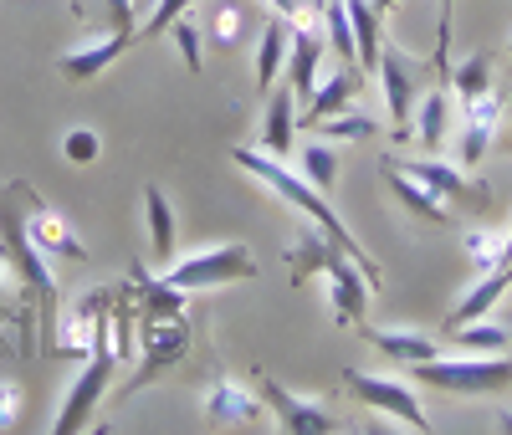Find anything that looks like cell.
<instances>
[{
  "mask_svg": "<svg viewBox=\"0 0 512 435\" xmlns=\"http://www.w3.org/2000/svg\"><path fill=\"white\" fill-rule=\"evenodd\" d=\"M282 256H287V282H292V287H303L308 277H328V308H333L338 323H349L354 333L369 323L374 282H369V272L359 267L354 256H344V251L333 246L328 231H318V226L308 221L303 231L282 246Z\"/></svg>",
  "mask_w": 512,
  "mask_h": 435,
  "instance_id": "6da1fadb",
  "label": "cell"
},
{
  "mask_svg": "<svg viewBox=\"0 0 512 435\" xmlns=\"http://www.w3.org/2000/svg\"><path fill=\"white\" fill-rule=\"evenodd\" d=\"M231 164H241V169L251 174V180H262V185H267V190H277L287 205L303 210L318 231H328V236H333V246L344 251V256H354L359 267L369 272L374 292H379V267H374V256H369V251L354 241V231H349L344 221H338V210L323 200V190H313V185L303 180V174H292V169H287L277 154H267V149H246V144H236V149H231Z\"/></svg>",
  "mask_w": 512,
  "mask_h": 435,
  "instance_id": "7a4b0ae2",
  "label": "cell"
},
{
  "mask_svg": "<svg viewBox=\"0 0 512 435\" xmlns=\"http://www.w3.org/2000/svg\"><path fill=\"white\" fill-rule=\"evenodd\" d=\"M41 205V195L26 185V180H6L0 185V261L16 287H26L36 302H57V277H52V261L41 256L26 236V215Z\"/></svg>",
  "mask_w": 512,
  "mask_h": 435,
  "instance_id": "3957f363",
  "label": "cell"
},
{
  "mask_svg": "<svg viewBox=\"0 0 512 435\" xmlns=\"http://www.w3.org/2000/svg\"><path fill=\"white\" fill-rule=\"evenodd\" d=\"M159 277L185 287V292L231 287V282H251L256 277V256L246 246H236V241H216V246H200L195 256H175Z\"/></svg>",
  "mask_w": 512,
  "mask_h": 435,
  "instance_id": "277c9868",
  "label": "cell"
},
{
  "mask_svg": "<svg viewBox=\"0 0 512 435\" xmlns=\"http://www.w3.org/2000/svg\"><path fill=\"white\" fill-rule=\"evenodd\" d=\"M410 374L420 384L451 389V395H492V389L512 384V359L507 354H466V359H420L410 364Z\"/></svg>",
  "mask_w": 512,
  "mask_h": 435,
  "instance_id": "5b68a950",
  "label": "cell"
},
{
  "mask_svg": "<svg viewBox=\"0 0 512 435\" xmlns=\"http://www.w3.org/2000/svg\"><path fill=\"white\" fill-rule=\"evenodd\" d=\"M113 364H118V354H113L108 323H103V333H98V343H93V354L82 359V374L72 379L67 400H62V410H57V420H52V435H77L82 425H88V415L98 410V400L108 395V384H113Z\"/></svg>",
  "mask_w": 512,
  "mask_h": 435,
  "instance_id": "8992f818",
  "label": "cell"
},
{
  "mask_svg": "<svg viewBox=\"0 0 512 435\" xmlns=\"http://www.w3.org/2000/svg\"><path fill=\"white\" fill-rule=\"evenodd\" d=\"M139 338H144V354H139L134 379H123V400L139 395V389H149V384H159L169 369H180L185 354H190V323H185V313L180 318H149V323H139Z\"/></svg>",
  "mask_w": 512,
  "mask_h": 435,
  "instance_id": "52a82bcc",
  "label": "cell"
},
{
  "mask_svg": "<svg viewBox=\"0 0 512 435\" xmlns=\"http://www.w3.org/2000/svg\"><path fill=\"white\" fill-rule=\"evenodd\" d=\"M395 169H405L410 180H420L431 195H441L451 210H487L492 205V185H482L472 169H461V164H446L436 154H425V159H390Z\"/></svg>",
  "mask_w": 512,
  "mask_h": 435,
  "instance_id": "ba28073f",
  "label": "cell"
},
{
  "mask_svg": "<svg viewBox=\"0 0 512 435\" xmlns=\"http://www.w3.org/2000/svg\"><path fill=\"white\" fill-rule=\"evenodd\" d=\"M344 384H349V395H354V400H364V405H369V410H379V415H390L395 425H410V430H431V415H425L420 395H415V389H410L405 379L349 369V374H344Z\"/></svg>",
  "mask_w": 512,
  "mask_h": 435,
  "instance_id": "9c48e42d",
  "label": "cell"
},
{
  "mask_svg": "<svg viewBox=\"0 0 512 435\" xmlns=\"http://www.w3.org/2000/svg\"><path fill=\"white\" fill-rule=\"evenodd\" d=\"M108 308H113V287H93V292H82L72 308H67V318L57 323V354H67V359H88L93 354V343H98V333H103V323H108Z\"/></svg>",
  "mask_w": 512,
  "mask_h": 435,
  "instance_id": "30bf717a",
  "label": "cell"
},
{
  "mask_svg": "<svg viewBox=\"0 0 512 435\" xmlns=\"http://www.w3.org/2000/svg\"><path fill=\"white\" fill-rule=\"evenodd\" d=\"M251 379H256V395L267 400V410L277 415V425H282L287 435H328V430L338 425L318 400H303V395H292V389H282L267 369H251Z\"/></svg>",
  "mask_w": 512,
  "mask_h": 435,
  "instance_id": "8fae6325",
  "label": "cell"
},
{
  "mask_svg": "<svg viewBox=\"0 0 512 435\" xmlns=\"http://www.w3.org/2000/svg\"><path fill=\"white\" fill-rule=\"evenodd\" d=\"M200 415H205V425H236V430H251V425H262L267 400H262V395H251L241 379L221 374V379H210V384H205Z\"/></svg>",
  "mask_w": 512,
  "mask_h": 435,
  "instance_id": "7c38bea8",
  "label": "cell"
},
{
  "mask_svg": "<svg viewBox=\"0 0 512 435\" xmlns=\"http://www.w3.org/2000/svg\"><path fill=\"white\" fill-rule=\"evenodd\" d=\"M128 47H134V36H128V31H113V36H103V41H82V47H72V52L57 57V72H62L67 82H98Z\"/></svg>",
  "mask_w": 512,
  "mask_h": 435,
  "instance_id": "4fadbf2b",
  "label": "cell"
},
{
  "mask_svg": "<svg viewBox=\"0 0 512 435\" xmlns=\"http://www.w3.org/2000/svg\"><path fill=\"white\" fill-rule=\"evenodd\" d=\"M26 236H31V246L47 256V261H82L88 256V246H82V236L62 221V215L41 200L31 215H26Z\"/></svg>",
  "mask_w": 512,
  "mask_h": 435,
  "instance_id": "5bb4252c",
  "label": "cell"
},
{
  "mask_svg": "<svg viewBox=\"0 0 512 435\" xmlns=\"http://www.w3.org/2000/svg\"><path fill=\"white\" fill-rule=\"evenodd\" d=\"M359 67H338V72H328V77H318V87H313V98L303 103V113H297V128H318L323 118H333V113H344L349 103H354V93H359Z\"/></svg>",
  "mask_w": 512,
  "mask_h": 435,
  "instance_id": "9a60e30c",
  "label": "cell"
},
{
  "mask_svg": "<svg viewBox=\"0 0 512 435\" xmlns=\"http://www.w3.org/2000/svg\"><path fill=\"white\" fill-rule=\"evenodd\" d=\"M379 82H384V108L395 128H410V93H415V62L400 47H379Z\"/></svg>",
  "mask_w": 512,
  "mask_h": 435,
  "instance_id": "2e32d148",
  "label": "cell"
},
{
  "mask_svg": "<svg viewBox=\"0 0 512 435\" xmlns=\"http://www.w3.org/2000/svg\"><path fill=\"white\" fill-rule=\"evenodd\" d=\"M144 231H149V261L164 272L169 261H175V205H169V195L159 185H144Z\"/></svg>",
  "mask_w": 512,
  "mask_h": 435,
  "instance_id": "e0dca14e",
  "label": "cell"
},
{
  "mask_svg": "<svg viewBox=\"0 0 512 435\" xmlns=\"http://www.w3.org/2000/svg\"><path fill=\"white\" fill-rule=\"evenodd\" d=\"M128 287H134V302H139V323H149V318H180L185 313V297H190L185 287L164 282V277H154L144 267L128 272Z\"/></svg>",
  "mask_w": 512,
  "mask_h": 435,
  "instance_id": "ac0fdd59",
  "label": "cell"
},
{
  "mask_svg": "<svg viewBox=\"0 0 512 435\" xmlns=\"http://www.w3.org/2000/svg\"><path fill=\"white\" fill-rule=\"evenodd\" d=\"M359 333L379 348L384 359H395V364H420V359L441 354V343L431 333H420V328H374V323H364Z\"/></svg>",
  "mask_w": 512,
  "mask_h": 435,
  "instance_id": "d6986e66",
  "label": "cell"
},
{
  "mask_svg": "<svg viewBox=\"0 0 512 435\" xmlns=\"http://www.w3.org/2000/svg\"><path fill=\"white\" fill-rule=\"evenodd\" d=\"M384 185H390V195H395L410 215H420V221H431V226H451V205H446L441 195H431L420 180H410L405 169H395L390 159H384Z\"/></svg>",
  "mask_w": 512,
  "mask_h": 435,
  "instance_id": "ffe728a7",
  "label": "cell"
},
{
  "mask_svg": "<svg viewBox=\"0 0 512 435\" xmlns=\"http://www.w3.org/2000/svg\"><path fill=\"white\" fill-rule=\"evenodd\" d=\"M262 149L287 159L297 149V98L292 87H272L267 93V123H262Z\"/></svg>",
  "mask_w": 512,
  "mask_h": 435,
  "instance_id": "44dd1931",
  "label": "cell"
},
{
  "mask_svg": "<svg viewBox=\"0 0 512 435\" xmlns=\"http://www.w3.org/2000/svg\"><path fill=\"white\" fill-rule=\"evenodd\" d=\"M507 287H512V277H507L502 267H497V272H482V277H477V287L466 292V297L456 302V308L446 313V328H466V323H477V318H487V313L497 308V297H502Z\"/></svg>",
  "mask_w": 512,
  "mask_h": 435,
  "instance_id": "7402d4cb",
  "label": "cell"
},
{
  "mask_svg": "<svg viewBox=\"0 0 512 435\" xmlns=\"http://www.w3.org/2000/svg\"><path fill=\"white\" fill-rule=\"evenodd\" d=\"M410 123H415V144H420L425 154H436V149L451 139V98L441 93V87H436V93H425Z\"/></svg>",
  "mask_w": 512,
  "mask_h": 435,
  "instance_id": "603a6c76",
  "label": "cell"
},
{
  "mask_svg": "<svg viewBox=\"0 0 512 435\" xmlns=\"http://www.w3.org/2000/svg\"><path fill=\"white\" fill-rule=\"evenodd\" d=\"M287 62V16H272L262 26V41H256V93H272Z\"/></svg>",
  "mask_w": 512,
  "mask_h": 435,
  "instance_id": "cb8c5ba5",
  "label": "cell"
},
{
  "mask_svg": "<svg viewBox=\"0 0 512 435\" xmlns=\"http://www.w3.org/2000/svg\"><path fill=\"white\" fill-rule=\"evenodd\" d=\"M349 21H354V62L359 72H374L379 67V11L369 6V0H349Z\"/></svg>",
  "mask_w": 512,
  "mask_h": 435,
  "instance_id": "d4e9b609",
  "label": "cell"
},
{
  "mask_svg": "<svg viewBox=\"0 0 512 435\" xmlns=\"http://www.w3.org/2000/svg\"><path fill=\"white\" fill-rule=\"evenodd\" d=\"M446 82H451V93L466 103V98H477V93H487V87H497V77H492V52H472L466 62H456L451 72H446Z\"/></svg>",
  "mask_w": 512,
  "mask_h": 435,
  "instance_id": "484cf974",
  "label": "cell"
},
{
  "mask_svg": "<svg viewBox=\"0 0 512 435\" xmlns=\"http://www.w3.org/2000/svg\"><path fill=\"white\" fill-rule=\"evenodd\" d=\"M323 36H328V52H338L349 67L354 62V21H349V0H323Z\"/></svg>",
  "mask_w": 512,
  "mask_h": 435,
  "instance_id": "4316f807",
  "label": "cell"
},
{
  "mask_svg": "<svg viewBox=\"0 0 512 435\" xmlns=\"http://www.w3.org/2000/svg\"><path fill=\"white\" fill-rule=\"evenodd\" d=\"M461 241H466V261H472L477 272H497L502 261H507V236H502V231L472 226V231H466Z\"/></svg>",
  "mask_w": 512,
  "mask_h": 435,
  "instance_id": "83f0119b",
  "label": "cell"
},
{
  "mask_svg": "<svg viewBox=\"0 0 512 435\" xmlns=\"http://www.w3.org/2000/svg\"><path fill=\"white\" fill-rule=\"evenodd\" d=\"M297 164H303V180L313 185V190H333L338 185V154L328 149V144H303L297 149Z\"/></svg>",
  "mask_w": 512,
  "mask_h": 435,
  "instance_id": "f1b7e54d",
  "label": "cell"
},
{
  "mask_svg": "<svg viewBox=\"0 0 512 435\" xmlns=\"http://www.w3.org/2000/svg\"><path fill=\"white\" fill-rule=\"evenodd\" d=\"M456 338H461L466 354H507V343H512V333L502 323H492V318H477V323L456 328Z\"/></svg>",
  "mask_w": 512,
  "mask_h": 435,
  "instance_id": "f546056e",
  "label": "cell"
},
{
  "mask_svg": "<svg viewBox=\"0 0 512 435\" xmlns=\"http://www.w3.org/2000/svg\"><path fill=\"white\" fill-rule=\"evenodd\" d=\"M318 134H323V139H344V144H369V139L379 134V123H374L369 113H349V108H344V113L323 118Z\"/></svg>",
  "mask_w": 512,
  "mask_h": 435,
  "instance_id": "4dcf8cb0",
  "label": "cell"
},
{
  "mask_svg": "<svg viewBox=\"0 0 512 435\" xmlns=\"http://www.w3.org/2000/svg\"><path fill=\"white\" fill-rule=\"evenodd\" d=\"M98 154H103L98 128L77 123V128H67V134H62V159H67V164H98Z\"/></svg>",
  "mask_w": 512,
  "mask_h": 435,
  "instance_id": "1f68e13d",
  "label": "cell"
},
{
  "mask_svg": "<svg viewBox=\"0 0 512 435\" xmlns=\"http://www.w3.org/2000/svg\"><path fill=\"white\" fill-rule=\"evenodd\" d=\"M487 149H492V128L461 123V134H456V164H461V169H477V164L487 159Z\"/></svg>",
  "mask_w": 512,
  "mask_h": 435,
  "instance_id": "d6a6232c",
  "label": "cell"
},
{
  "mask_svg": "<svg viewBox=\"0 0 512 435\" xmlns=\"http://www.w3.org/2000/svg\"><path fill=\"white\" fill-rule=\"evenodd\" d=\"M502 108H507V98L497 93V87H487V93H477V98L461 103V123H482V128H492V134H497Z\"/></svg>",
  "mask_w": 512,
  "mask_h": 435,
  "instance_id": "836d02e7",
  "label": "cell"
},
{
  "mask_svg": "<svg viewBox=\"0 0 512 435\" xmlns=\"http://www.w3.org/2000/svg\"><path fill=\"white\" fill-rule=\"evenodd\" d=\"M169 36H175V47H180V57H185V67L190 72H205V47H200V26L190 21V11L169 26Z\"/></svg>",
  "mask_w": 512,
  "mask_h": 435,
  "instance_id": "e575fe53",
  "label": "cell"
},
{
  "mask_svg": "<svg viewBox=\"0 0 512 435\" xmlns=\"http://www.w3.org/2000/svg\"><path fill=\"white\" fill-rule=\"evenodd\" d=\"M185 11H190V0H154V11H149V16H144V26H139V41H154V36H164V31L175 26Z\"/></svg>",
  "mask_w": 512,
  "mask_h": 435,
  "instance_id": "d590c367",
  "label": "cell"
},
{
  "mask_svg": "<svg viewBox=\"0 0 512 435\" xmlns=\"http://www.w3.org/2000/svg\"><path fill=\"white\" fill-rule=\"evenodd\" d=\"M205 31L216 36V41H236V31H241V11L236 6H216L205 16Z\"/></svg>",
  "mask_w": 512,
  "mask_h": 435,
  "instance_id": "8d00e7d4",
  "label": "cell"
},
{
  "mask_svg": "<svg viewBox=\"0 0 512 435\" xmlns=\"http://www.w3.org/2000/svg\"><path fill=\"white\" fill-rule=\"evenodd\" d=\"M21 384L16 379H0V430H11L16 420H21Z\"/></svg>",
  "mask_w": 512,
  "mask_h": 435,
  "instance_id": "74e56055",
  "label": "cell"
},
{
  "mask_svg": "<svg viewBox=\"0 0 512 435\" xmlns=\"http://www.w3.org/2000/svg\"><path fill=\"white\" fill-rule=\"evenodd\" d=\"M108 21H113V31H128L139 41V6L134 0H108Z\"/></svg>",
  "mask_w": 512,
  "mask_h": 435,
  "instance_id": "f35d334b",
  "label": "cell"
},
{
  "mask_svg": "<svg viewBox=\"0 0 512 435\" xmlns=\"http://www.w3.org/2000/svg\"><path fill=\"white\" fill-rule=\"evenodd\" d=\"M267 11H272V16H292L297 0H267Z\"/></svg>",
  "mask_w": 512,
  "mask_h": 435,
  "instance_id": "ab89813d",
  "label": "cell"
},
{
  "mask_svg": "<svg viewBox=\"0 0 512 435\" xmlns=\"http://www.w3.org/2000/svg\"><path fill=\"white\" fill-rule=\"evenodd\" d=\"M492 425H497L502 435H512V410H497V420H492Z\"/></svg>",
  "mask_w": 512,
  "mask_h": 435,
  "instance_id": "60d3db41",
  "label": "cell"
},
{
  "mask_svg": "<svg viewBox=\"0 0 512 435\" xmlns=\"http://www.w3.org/2000/svg\"><path fill=\"white\" fill-rule=\"evenodd\" d=\"M369 6H374V11L384 16V11H395V6H400V0H369Z\"/></svg>",
  "mask_w": 512,
  "mask_h": 435,
  "instance_id": "b9f144b4",
  "label": "cell"
},
{
  "mask_svg": "<svg viewBox=\"0 0 512 435\" xmlns=\"http://www.w3.org/2000/svg\"><path fill=\"white\" fill-rule=\"evenodd\" d=\"M507 57H512V36H507Z\"/></svg>",
  "mask_w": 512,
  "mask_h": 435,
  "instance_id": "7bdbcfd3",
  "label": "cell"
},
{
  "mask_svg": "<svg viewBox=\"0 0 512 435\" xmlns=\"http://www.w3.org/2000/svg\"><path fill=\"white\" fill-rule=\"evenodd\" d=\"M507 113H512V98H507Z\"/></svg>",
  "mask_w": 512,
  "mask_h": 435,
  "instance_id": "ee69618b",
  "label": "cell"
}]
</instances>
